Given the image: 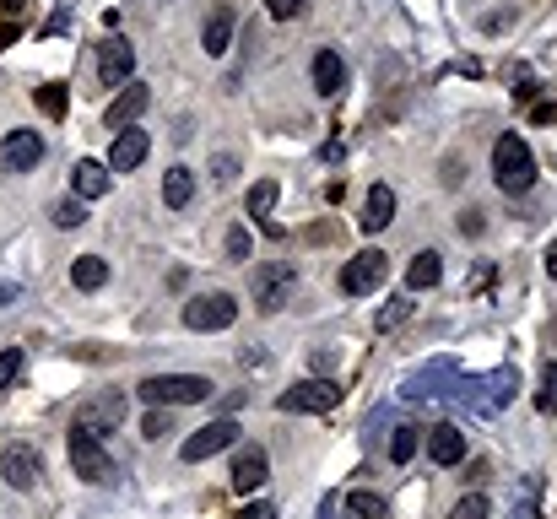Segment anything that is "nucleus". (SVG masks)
<instances>
[{"mask_svg":"<svg viewBox=\"0 0 557 519\" xmlns=\"http://www.w3.org/2000/svg\"><path fill=\"white\" fill-rule=\"evenodd\" d=\"M265 482H271V460H265V449L244 444L233 455V492H260Z\"/></svg>","mask_w":557,"mask_h":519,"instance_id":"obj_13","label":"nucleus"},{"mask_svg":"<svg viewBox=\"0 0 557 519\" xmlns=\"http://www.w3.org/2000/svg\"><path fill=\"white\" fill-rule=\"evenodd\" d=\"M249 249H255V238H249L244 222H233L228 228V260H249Z\"/></svg>","mask_w":557,"mask_h":519,"instance_id":"obj_31","label":"nucleus"},{"mask_svg":"<svg viewBox=\"0 0 557 519\" xmlns=\"http://www.w3.org/2000/svg\"><path fill=\"white\" fill-rule=\"evenodd\" d=\"M233 49V11H217L206 22V55H228Z\"/></svg>","mask_w":557,"mask_h":519,"instance_id":"obj_24","label":"nucleus"},{"mask_svg":"<svg viewBox=\"0 0 557 519\" xmlns=\"http://www.w3.org/2000/svg\"><path fill=\"white\" fill-rule=\"evenodd\" d=\"M530 92H536V76L520 71V87H514V98H530Z\"/></svg>","mask_w":557,"mask_h":519,"instance_id":"obj_40","label":"nucleus"},{"mask_svg":"<svg viewBox=\"0 0 557 519\" xmlns=\"http://www.w3.org/2000/svg\"><path fill=\"white\" fill-rule=\"evenodd\" d=\"M190 195H195V173L184 168V163H174L163 173V201H168V211H184L190 206Z\"/></svg>","mask_w":557,"mask_h":519,"instance_id":"obj_21","label":"nucleus"},{"mask_svg":"<svg viewBox=\"0 0 557 519\" xmlns=\"http://www.w3.org/2000/svg\"><path fill=\"white\" fill-rule=\"evenodd\" d=\"M271 206H276V179H260V184H249V217H260V228L276 238L282 228H276V222H271Z\"/></svg>","mask_w":557,"mask_h":519,"instance_id":"obj_22","label":"nucleus"},{"mask_svg":"<svg viewBox=\"0 0 557 519\" xmlns=\"http://www.w3.org/2000/svg\"><path fill=\"white\" fill-rule=\"evenodd\" d=\"M347 509H352L357 519H384V498H379V492H352Z\"/></svg>","mask_w":557,"mask_h":519,"instance_id":"obj_28","label":"nucleus"},{"mask_svg":"<svg viewBox=\"0 0 557 519\" xmlns=\"http://www.w3.org/2000/svg\"><path fill=\"white\" fill-rule=\"evenodd\" d=\"M98 76H103V87H125L130 76H136V49H130L119 33L109 44H98Z\"/></svg>","mask_w":557,"mask_h":519,"instance_id":"obj_11","label":"nucleus"},{"mask_svg":"<svg viewBox=\"0 0 557 519\" xmlns=\"http://www.w3.org/2000/svg\"><path fill=\"white\" fill-rule=\"evenodd\" d=\"M49 222H55V228H82V222H87V201H82V195H76V201H71V195H60L55 211H49Z\"/></svg>","mask_w":557,"mask_h":519,"instance_id":"obj_25","label":"nucleus"},{"mask_svg":"<svg viewBox=\"0 0 557 519\" xmlns=\"http://www.w3.org/2000/svg\"><path fill=\"white\" fill-rule=\"evenodd\" d=\"M11 44H17V28L6 22V28H0V49H11Z\"/></svg>","mask_w":557,"mask_h":519,"instance_id":"obj_42","label":"nucleus"},{"mask_svg":"<svg viewBox=\"0 0 557 519\" xmlns=\"http://www.w3.org/2000/svg\"><path fill=\"white\" fill-rule=\"evenodd\" d=\"M428 455H433V465H460L466 460V433H460L455 422H439V428L428 433Z\"/></svg>","mask_w":557,"mask_h":519,"instance_id":"obj_18","label":"nucleus"},{"mask_svg":"<svg viewBox=\"0 0 557 519\" xmlns=\"http://www.w3.org/2000/svg\"><path fill=\"white\" fill-rule=\"evenodd\" d=\"M233 173H238V157L233 152H217V157H211V179H217V184H233Z\"/></svg>","mask_w":557,"mask_h":519,"instance_id":"obj_35","label":"nucleus"},{"mask_svg":"<svg viewBox=\"0 0 557 519\" xmlns=\"http://www.w3.org/2000/svg\"><path fill=\"white\" fill-rule=\"evenodd\" d=\"M44 163V136L38 130H11L6 141H0V168L6 173H28Z\"/></svg>","mask_w":557,"mask_h":519,"instance_id":"obj_10","label":"nucleus"},{"mask_svg":"<svg viewBox=\"0 0 557 519\" xmlns=\"http://www.w3.org/2000/svg\"><path fill=\"white\" fill-rule=\"evenodd\" d=\"M238 519H276V509H271V503H249V509L238 514Z\"/></svg>","mask_w":557,"mask_h":519,"instance_id":"obj_38","label":"nucleus"},{"mask_svg":"<svg viewBox=\"0 0 557 519\" xmlns=\"http://www.w3.org/2000/svg\"><path fill=\"white\" fill-rule=\"evenodd\" d=\"M547 276H557V238H552V249H547Z\"/></svg>","mask_w":557,"mask_h":519,"instance_id":"obj_43","label":"nucleus"},{"mask_svg":"<svg viewBox=\"0 0 557 519\" xmlns=\"http://www.w3.org/2000/svg\"><path fill=\"white\" fill-rule=\"evenodd\" d=\"M439 282H444V260L433 255V249H422V255L406 265V287L411 292H428V287H439Z\"/></svg>","mask_w":557,"mask_h":519,"instance_id":"obj_20","label":"nucleus"},{"mask_svg":"<svg viewBox=\"0 0 557 519\" xmlns=\"http://www.w3.org/2000/svg\"><path fill=\"white\" fill-rule=\"evenodd\" d=\"M119 417H125V401H119V395H103V401H87L82 411H76V422H82L87 433H103V428H114Z\"/></svg>","mask_w":557,"mask_h":519,"instance_id":"obj_19","label":"nucleus"},{"mask_svg":"<svg viewBox=\"0 0 557 519\" xmlns=\"http://www.w3.org/2000/svg\"><path fill=\"white\" fill-rule=\"evenodd\" d=\"M536 119H541V125H557V103H547V109H536Z\"/></svg>","mask_w":557,"mask_h":519,"instance_id":"obj_41","label":"nucleus"},{"mask_svg":"<svg viewBox=\"0 0 557 519\" xmlns=\"http://www.w3.org/2000/svg\"><path fill=\"white\" fill-rule=\"evenodd\" d=\"M536 406L541 411H557V363L541 368V390H536Z\"/></svg>","mask_w":557,"mask_h":519,"instance_id":"obj_29","label":"nucleus"},{"mask_svg":"<svg viewBox=\"0 0 557 519\" xmlns=\"http://www.w3.org/2000/svg\"><path fill=\"white\" fill-rule=\"evenodd\" d=\"M211 384L206 374H152V379H141V401L147 406H201L211 401Z\"/></svg>","mask_w":557,"mask_h":519,"instance_id":"obj_3","label":"nucleus"},{"mask_svg":"<svg viewBox=\"0 0 557 519\" xmlns=\"http://www.w3.org/2000/svg\"><path fill=\"white\" fill-rule=\"evenodd\" d=\"M493 514V503H487V492H471V498L455 503V519H487Z\"/></svg>","mask_w":557,"mask_h":519,"instance_id":"obj_30","label":"nucleus"},{"mask_svg":"<svg viewBox=\"0 0 557 519\" xmlns=\"http://www.w3.org/2000/svg\"><path fill=\"white\" fill-rule=\"evenodd\" d=\"M493 184L503 195H525L536 184V157H530L525 136H498L493 141Z\"/></svg>","mask_w":557,"mask_h":519,"instance_id":"obj_1","label":"nucleus"},{"mask_svg":"<svg viewBox=\"0 0 557 519\" xmlns=\"http://www.w3.org/2000/svg\"><path fill=\"white\" fill-rule=\"evenodd\" d=\"M233 444H238V422L233 417H217V422H206V428H195L190 438H184L179 455L190 460V465H201V460L222 455V449H233Z\"/></svg>","mask_w":557,"mask_h":519,"instance_id":"obj_7","label":"nucleus"},{"mask_svg":"<svg viewBox=\"0 0 557 519\" xmlns=\"http://www.w3.org/2000/svg\"><path fill=\"white\" fill-rule=\"evenodd\" d=\"M147 103H152V92L141 87V82H125V92L103 109V125L109 130H125V125H136V114H147Z\"/></svg>","mask_w":557,"mask_h":519,"instance_id":"obj_14","label":"nucleus"},{"mask_svg":"<svg viewBox=\"0 0 557 519\" xmlns=\"http://www.w3.org/2000/svg\"><path fill=\"white\" fill-rule=\"evenodd\" d=\"M65 455H71V471L82 476L87 487L114 482V460H109V449H103V438H98V433H87L82 422H71V433H65Z\"/></svg>","mask_w":557,"mask_h":519,"instance_id":"obj_2","label":"nucleus"},{"mask_svg":"<svg viewBox=\"0 0 557 519\" xmlns=\"http://www.w3.org/2000/svg\"><path fill=\"white\" fill-rule=\"evenodd\" d=\"M17 374H22V346H6V352H0V390H6Z\"/></svg>","mask_w":557,"mask_h":519,"instance_id":"obj_33","label":"nucleus"},{"mask_svg":"<svg viewBox=\"0 0 557 519\" xmlns=\"http://www.w3.org/2000/svg\"><path fill=\"white\" fill-rule=\"evenodd\" d=\"M411 309H417V303H411V292H401V298H390V303H384V309L374 314V330H379V336H384V330H395V325H401V319H406Z\"/></svg>","mask_w":557,"mask_h":519,"instance_id":"obj_26","label":"nucleus"},{"mask_svg":"<svg viewBox=\"0 0 557 519\" xmlns=\"http://www.w3.org/2000/svg\"><path fill=\"white\" fill-rule=\"evenodd\" d=\"M309 76H314V92H320V98H336V92L347 87V60H341L336 49H320L314 65H309Z\"/></svg>","mask_w":557,"mask_h":519,"instance_id":"obj_17","label":"nucleus"},{"mask_svg":"<svg viewBox=\"0 0 557 519\" xmlns=\"http://www.w3.org/2000/svg\"><path fill=\"white\" fill-rule=\"evenodd\" d=\"M233 319H238V298H233V292H206V298L184 303V325L201 330V336H211V330H228Z\"/></svg>","mask_w":557,"mask_h":519,"instance_id":"obj_5","label":"nucleus"},{"mask_svg":"<svg viewBox=\"0 0 557 519\" xmlns=\"http://www.w3.org/2000/svg\"><path fill=\"white\" fill-rule=\"evenodd\" d=\"M0 6H6V11H22V0H0Z\"/></svg>","mask_w":557,"mask_h":519,"instance_id":"obj_44","label":"nucleus"},{"mask_svg":"<svg viewBox=\"0 0 557 519\" xmlns=\"http://www.w3.org/2000/svg\"><path fill=\"white\" fill-rule=\"evenodd\" d=\"M38 476H44L38 449H28V444H6V449H0V482H6V487L28 492V487H38Z\"/></svg>","mask_w":557,"mask_h":519,"instance_id":"obj_9","label":"nucleus"},{"mask_svg":"<svg viewBox=\"0 0 557 519\" xmlns=\"http://www.w3.org/2000/svg\"><path fill=\"white\" fill-rule=\"evenodd\" d=\"M71 282L82 287V292H98L103 282H109V260H103V255H82V260H71Z\"/></svg>","mask_w":557,"mask_h":519,"instance_id":"obj_23","label":"nucleus"},{"mask_svg":"<svg viewBox=\"0 0 557 519\" xmlns=\"http://www.w3.org/2000/svg\"><path fill=\"white\" fill-rule=\"evenodd\" d=\"M293 265H260L255 271V287H249V298H255V309L260 314H276L287 303V292H293Z\"/></svg>","mask_w":557,"mask_h":519,"instance_id":"obj_8","label":"nucleus"},{"mask_svg":"<svg viewBox=\"0 0 557 519\" xmlns=\"http://www.w3.org/2000/svg\"><path fill=\"white\" fill-rule=\"evenodd\" d=\"M163 433H168V411L152 406L147 417H141V438H163Z\"/></svg>","mask_w":557,"mask_h":519,"instance_id":"obj_36","label":"nucleus"},{"mask_svg":"<svg viewBox=\"0 0 557 519\" xmlns=\"http://www.w3.org/2000/svg\"><path fill=\"white\" fill-rule=\"evenodd\" d=\"M147 152H152V136H147V130H136V125L114 130V146H109V173H130V168H141V163H147Z\"/></svg>","mask_w":557,"mask_h":519,"instance_id":"obj_12","label":"nucleus"},{"mask_svg":"<svg viewBox=\"0 0 557 519\" xmlns=\"http://www.w3.org/2000/svg\"><path fill=\"white\" fill-rule=\"evenodd\" d=\"M395 222V190L390 184H374V190L363 195V217H357V228L363 233H384Z\"/></svg>","mask_w":557,"mask_h":519,"instance_id":"obj_15","label":"nucleus"},{"mask_svg":"<svg viewBox=\"0 0 557 519\" xmlns=\"http://www.w3.org/2000/svg\"><path fill=\"white\" fill-rule=\"evenodd\" d=\"M265 11H271L276 22H293V17H303V11H309V0H265Z\"/></svg>","mask_w":557,"mask_h":519,"instance_id":"obj_32","label":"nucleus"},{"mask_svg":"<svg viewBox=\"0 0 557 519\" xmlns=\"http://www.w3.org/2000/svg\"><path fill=\"white\" fill-rule=\"evenodd\" d=\"M22 292H17V282H0V309H11V303H17Z\"/></svg>","mask_w":557,"mask_h":519,"instance_id":"obj_39","label":"nucleus"},{"mask_svg":"<svg viewBox=\"0 0 557 519\" xmlns=\"http://www.w3.org/2000/svg\"><path fill=\"white\" fill-rule=\"evenodd\" d=\"M417 444H422V433L411 428V422H401V428H395V438H390V460L406 465L411 455H417Z\"/></svg>","mask_w":557,"mask_h":519,"instance_id":"obj_27","label":"nucleus"},{"mask_svg":"<svg viewBox=\"0 0 557 519\" xmlns=\"http://www.w3.org/2000/svg\"><path fill=\"white\" fill-rule=\"evenodd\" d=\"M38 109H44L49 119H60L65 114V87H44L38 92Z\"/></svg>","mask_w":557,"mask_h":519,"instance_id":"obj_34","label":"nucleus"},{"mask_svg":"<svg viewBox=\"0 0 557 519\" xmlns=\"http://www.w3.org/2000/svg\"><path fill=\"white\" fill-rule=\"evenodd\" d=\"M341 401V384L336 379H303V384H293V390H282L276 395V411H303V417H320V411H330Z\"/></svg>","mask_w":557,"mask_h":519,"instance_id":"obj_4","label":"nucleus"},{"mask_svg":"<svg viewBox=\"0 0 557 519\" xmlns=\"http://www.w3.org/2000/svg\"><path fill=\"white\" fill-rule=\"evenodd\" d=\"M109 184H114V173H109V163H98V157H82V163L71 168V190L82 195V201L109 195Z\"/></svg>","mask_w":557,"mask_h":519,"instance_id":"obj_16","label":"nucleus"},{"mask_svg":"<svg viewBox=\"0 0 557 519\" xmlns=\"http://www.w3.org/2000/svg\"><path fill=\"white\" fill-rule=\"evenodd\" d=\"M509 519H541V514H536V482H525V487H520V503H514V514H509Z\"/></svg>","mask_w":557,"mask_h":519,"instance_id":"obj_37","label":"nucleus"},{"mask_svg":"<svg viewBox=\"0 0 557 519\" xmlns=\"http://www.w3.org/2000/svg\"><path fill=\"white\" fill-rule=\"evenodd\" d=\"M384 276H390V255H384V249H363V255H352L341 265V292L363 298V292L384 287Z\"/></svg>","mask_w":557,"mask_h":519,"instance_id":"obj_6","label":"nucleus"}]
</instances>
